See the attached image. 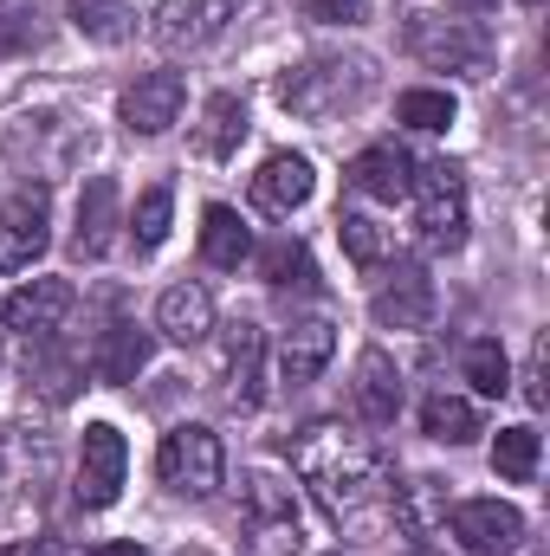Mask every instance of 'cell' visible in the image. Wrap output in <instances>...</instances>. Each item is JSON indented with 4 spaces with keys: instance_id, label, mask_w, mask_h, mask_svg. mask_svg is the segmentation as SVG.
Wrapping results in <instances>:
<instances>
[{
    "instance_id": "1",
    "label": "cell",
    "mask_w": 550,
    "mask_h": 556,
    "mask_svg": "<svg viewBox=\"0 0 550 556\" xmlns=\"http://www.w3.org/2000/svg\"><path fill=\"white\" fill-rule=\"evenodd\" d=\"M285 453H291V472L311 485V498L324 505V518L337 531H350L357 544L383 538L389 505H396V466L370 433H357L343 420H311V427L291 433Z\"/></svg>"
},
{
    "instance_id": "2",
    "label": "cell",
    "mask_w": 550,
    "mask_h": 556,
    "mask_svg": "<svg viewBox=\"0 0 550 556\" xmlns=\"http://www.w3.org/2000/svg\"><path fill=\"white\" fill-rule=\"evenodd\" d=\"M376 85V65L370 59H343V52H317L291 72H278V104L304 124H330L343 111H357Z\"/></svg>"
},
{
    "instance_id": "3",
    "label": "cell",
    "mask_w": 550,
    "mask_h": 556,
    "mask_svg": "<svg viewBox=\"0 0 550 556\" xmlns=\"http://www.w3.org/2000/svg\"><path fill=\"white\" fill-rule=\"evenodd\" d=\"M304 551V525H298V498L273 472H247L240 479V556H298Z\"/></svg>"
},
{
    "instance_id": "4",
    "label": "cell",
    "mask_w": 550,
    "mask_h": 556,
    "mask_svg": "<svg viewBox=\"0 0 550 556\" xmlns=\"http://www.w3.org/2000/svg\"><path fill=\"white\" fill-rule=\"evenodd\" d=\"M414 227L427 253H460L466 247V175L453 162H421L414 168Z\"/></svg>"
},
{
    "instance_id": "5",
    "label": "cell",
    "mask_w": 550,
    "mask_h": 556,
    "mask_svg": "<svg viewBox=\"0 0 550 556\" xmlns=\"http://www.w3.org/2000/svg\"><path fill=\"white\" fill-rule=\"evenodd\" d=\"M402 39H409V52L427 72H466V78H486V72H492V33H486L479 20L414 13Z\"/></svg>"
},
{
    "instance_id": "6",
    "label": "cell",
    "mask_w": 550,
    "mask_h": 556,
    "mask_svg": "<svg viewBox=\"0 0 550 556\" xmlns=\"http://www.w3.org/2000/svg\"><path fill=\"white\" fill-rule=\"evenodd\" d=\"M155 472H162L168 492L208 498V492L227 479V453H221V440H214L208 427H168L162 446H155Z\"/></svg>"
},
{
    "instance_id": "7",
    "label": "cell",
    "mask_w": 550,
    "mask_h": 556,
    "mask_svg": "<svg viewBox=\"0 0 550 556\" xmlns=\"http://www.w3.org/2000/svg\"><path fill=\"white\" fill-rule=\"evenodd\" d=\"M370 317L383 330H427L434 324V278H427V266L396 253V266H383L376 291H370Z\"/></svg>"
},
{
    "instance_id": "8",
    "label": "cell",
    "mask_w": 550,
    "mask_h": 556,
    "mask_svg": "<svg viewBox=\"0 0 550 556\" xmlns=\"http://www.w3.org/2000/svg\"><path fill=\"white\" fill-rule=\"evenodd\" d=\"M124 472H130V446H124V433H117L111 420H91L85 440H78V485H72L78 505H91V511L117 505Z\"/></svg>"
},
{
    "instance_id": "9",
    "label": "cell",
    "mask_w": 550,
    "mask_h": 556,
    "mask_svg": "<svg viewBox=\"0 0 550 556\" xmlns=\"http://www.w3.org/2000/svg\"><path fill=\"white\" fill-rule=\"evenodd\" d=\"M440 525L460 538V551H473V556H505V551H518V538H525V511L499 505V498H460V505H447Z\"/></svg>"
},
{
    "instance_id": "10",
    "label": "cell",
    "mask_w": 550,
    "mask_h": 556,
    "mask_svg": "<svg viewBox=\"0 0 550 556\" xmlns=\"http://www.w3.org/2000/svg\"><path fill=\"white\" fill-rule=\"evenodd\" d=\"M52 227V207H46V188H20L0 201V273H26L39 253H46V233Z\"/></svg>"
},
{
    "instance_id": "11",
    "label": "cell",
    "mask_w": 550,
    "mask_h": 556,
    "mask_svg": "<svg viewBox=\"0 0 550 556\" xmlns=\"http://www.w3.org/2000/svg\"><path fill=\"white\" fill-rule=\"evenodd\" d=\"M234 7H240V0H162L149 33H155V46H168V52H201V46H214V39L227 33Z\"/></svg>"
},
{
    "instance_id": "12",
    "label": "cell",
    "mask_w": 550,
    "mask_h": 556,
    "mask_svg": "<svg viewBox=\"0 0 550 556\" xmlns=\"http://www.w3.org/2000/svg\"><path fill=\"white\" fill-rule=\"evenodd\" d=\"M260 369H266V330L247 324V317L227 324V337H221V395H227L234 408H260V402H266Z\"/></svg>"
},
{
    "instance_id": "13",
    "label": "cell",
    "mask_w": 550,
    "mask_h": 556,
    "mask_svg": "<svg viewBox=\"0 0 550 556\" xmlns=\"http://www.w3.org/2000/svg\"><path fill=\"white\" fill-rule=\"evenodd\" d=\"M72 278H33V285H20L7 304H0V324L7 330H20L26 343H39V337H59V324H65V311H72Z\"/></svg>"
},
{
    "instance_id": "14",
    "label": "cell",
    "mask_w": 550,
    "mask_h": 556,
    "mask_svg": "<svg viewBox=\"0 0 550 556\" xmlns=\"http://www.w3.org/2000/svg\"><path fill=\"white\" fill-rule=\"evenodd\" d=\"M117 207H124L117 181H111V175H91L85 194H78V220H72V260L98 266V260L117 247Z\"/></svg>"
},
{
    "instance_id": "15",
    "label": "cell",
    "mask_w": 550,
    "mask_h": 556,
    "mask_svg": "<svg viewBox=\"0 0 550 556\" xmlns=\"http://www.w3.org/2000/svg\"><path fill=\"white\" fill-rule=\"evenodd\" d=\"M350 408H357L363 427H396V415H402V369H396L389 350H363V356H357Z\"/></svg>"
},
{
    "instance_id": "16",
    "label": "cell",
    "mask_w": 550,
    "mask_h": 556,
    "mask_svg": "<svg viewBox=\"0 0 550 556\" xmlns=\"http://www.w3.org/2000/svg\"><path fill=\"white\" fill-rule=\"evenodd\" d=\"M343 175H350V188H357V194H370V201H389V207H396V201H409V188H414V155L402 149V142H370Z\"/></svg>"
},
{
    "instance_id": "17",
    "label": "cell",
    "mask_w": 550,
    "mask_h": 556,
    "mask_svg": "<svg viewBox=\"0 0 550 556\" xmlns=\"http://www.w3.org/2000/svg\"><path fill=\"white\" fill-rule=\"evenodd\" d=\"M311 188H317V181H311V162L278 149V155L260 162V175H253V207L273 214V220H291V214L311 201Z\"/></svg>"
},
{
    "instance_id": "18",
    "label": "cell",
    "mask_w": 550,
    "mask_h": 556,
    "mask_svg": "<svg viewBox=\"0 0 550 556\" xmlns=\"http://www.w3.org/2000/svg\"><path fill=\"white\" fill-rule=\"evenodd\" d=\"M330 356H337V324H330V317H304V324H291V330L278 337V376H285L291 389L317 382Z\"/></svg>"
},
{
    "instance_id": "19",
    "label": "cell",
    "mask_w": 550,
    "mask_h": 556,
    "mask_svg": "<svg viewBox=\"0 0 550 556\" xmlns=\"http://www.w3.org/2000/svg\"><path fill=\"white\" fill-rule=\"evenodd\" d=\"M182 98H188L182 72H149V78H137V85L124 91V124H130L137 137H162V130L182 117Z\"/></svg>"
},
{
    "instance_id": "20",
    "label": "cell",
    "mask_w": 550,
    "mask_h": 556,
    "mask_svg": "<svg viewBox=\"0 0 550 556\" xmlns=\"http://www.w3.org/2000/svg\"><path fill=\"white\" fill-rule=\"evenodd\" d=\"M155 330L168 337V343H201L208 330H214V298L195 285V278H182V285H168L162 298H155Z\"/></svg>"
},
{
    "instance_id": "21",
    "label": "cell",
    "mask_w": 550,
    "mask_h": 556,
    "mask_svg": "<svg viewBox=\"0 0 550 556\" xmlns=\"http://www.w3.org/2000/svg\"><path fill=\"white\" fill-rule=\"evenodd\" d=\"M149 350H155V337H149V330H137L130 317H117V324L98 337L91 369H98V382H137L142 369H149Z\"/></svg>"
},
{
    "instance_id": "22",
    "label": "cell",
    "mask_w": 550,
    "mask_h": 556,
    "mask_svg": "<svg viewBox=\"0 0 550 556\" xmlns=\"http://www.w3.org/2000/svg\"><path fill=\"white\" fill-rule=\"evenodd\" d=\"M201 260L214 266V273H240L247 260H253V233H247V220L234 214V207H208L201 214Z\"/></svg>"
},
{
    "instance_id": "23",
    "label": "cell",
    "mask_w": 550,
    "mask_h": 556,
    "mask_svg": "<svg viewBox=\"0 0 550 556\" xmlns=\"http://www.w3.org/2000/svg\"><path fill=\"white\" fill-rule=\"evenodd\" d=\"M247 130H253V124H247V104H240L234 91H214V98H208V111H201L195 149H201L208 162H227V155L247 142Z\"/></svg>"
},
{
    "instance_id": "24",
    "label": "cell",
    "mask_w": 550,
    "mask_h": 556,
    "mask_svg": "<svg viewBox=\"0 0 550 556\" xmlns=\"http://www.w3.org/2000/svg\"><path fill=\"white\" fill-rule=\"evenodd\" d=\"M447 518V498H440V479H409V485H396V505H389V525L402 531V538H427L434 525Z\"/></svg>"
},
{
    "instance_id": "25",
    "label": "cell",
    "mask_w": 550,
    "mask_h": 556,
    "mask_svg": "<svg viewBox=\"0 0 550 556\" xmlns=\"http://www.w3.org/2000/svg\"><path fill=\"white\" fill-rule=\"evenodd\" d=\"M253 260H260V278L273 291H317V266H311V247L304 240H273Z\"/></svg>"
},
{
    "instance_id": "26",
    "label": "cell",
    "mask_w": 550,
    "mask_h": 556,
    "mask_svg": "<svg viewBox=\"0 0 550 556\" xmlns=\"http://www.w3.org/2000/svg\"><path fill=\"white\" fill-rule=\"evenodd\" d=\"M72 26L98 46H124V39H137V7L130 0H72Z\"/></svg>"
},
{
    "instance_id": "27",
    "label": "cell",
    "mask_w": 550,
    "mask_h": 556,
    "mask_svg": "<svg viewBox=\"0 0 550 556\" xmlns=\"http://www.w3.org/2000/svg\"><path fill=\"white\" fill-rule=\"evenodd\" d=\"M421 433L440 440V446H466V440L479 433V415H473V402H460V395H427V402H421Z\"/></svg>"
},
{
    "instance_id": "28",
    "label": "cell",
    "mask_w": 550,
    "mask_h": 556,
    "mask_svg": "<svg viewBox=\"0 0 550 556\" xmlns=\"http://www.w3.org/2000/svg\"><path fill=\"white\" fill-rule=\"evenodd\" d=\"M460 369H466V382H473V395H486V402H499V395L512 389V363H505V350H499V337H479V343H466V356H460Z\"/></svg>"
},
{
    "instance_id": "29",
    "label": "cell",
    "mask_w": 550,
    "mask_h": 556,
    "mask_svg": "<svg viewBox=\"0 0 550 556\" xmlns=\"http://www.w3.org/2000/svg\"><path fill=\"white\" fill-rule=\"evenodd\" d=\"M492 472L512 479V485H532V479H538V427H499V440H492Z\"/></svg>"
},
{
    "instance_id": "30",
    "label": "cell",
    "mask_w": 550,
    "mask_h": 556,
    "mask_svg": "<svg viewBox=\"0 0 550 556\" xmlns=\"http://www.w3.org/2000/svg\"><path fill=\"white\" fill-rule=\"evenodd\" d=\"M46 39V7L39 0H0V59H20Z\"/></svg>"
},
{
    "instance_id": "31",
    "label": "cell",
    "mask_w": 550,
    "mask_h": 556,
    "mask_svg": "<svg viewBox=\"0 0 550 556\" xmlns=\"http://www.w3.org/2000/svg\"><path fill=\"white\" fill-rule=\"evenodd\" d=\"M337 240H343V253H350L363 273H376V266L389 260V233H383L370 214H337Z\"/></svg>"
},
{
    "instance_id": "32",
    "label": "cell",
    "mask_w": 550,
    "mask_h": 556,
    "mask_svg": "<svg viewBox=\"0 0 550 556\" xmlns=\"http://www.w3.org/2000/svg\"><path fill=\"white\" fill-rule=\"evenodd\" d=\"M396 117H402L409 130H427V137H434V130H447V124H453V98H447V91L414 85V91L396 98Z\"/></svg>"
},
{
    "instance_id": "33",
    "label": "cell",
    "mask_w": 550,
    "mask_h": 556,
    "mask_svg": "<svg viewBox=\"0 0 550 556\" xmlns=\"http://www.w3.org/2000/svg\"><path fill=\"white\" fill-rule=\"evenodd\" d=\"M168 214H175V194H168L162 181L137 194V220H130V233H137V247H142V253H155V247L168 240Z\"/></svg>"
},
{
    "instance_id": "34",
    "label": "cell",
    "mask_w": 550,
    "mask_h": 556,
    "mask_svg": "<svg viewBox=\"0 0 550 556\" xmlns=\"http://www.w3.org/2000/svg\"><path fill=\"white\" fill-rule=\"evenodd\" d=\"M311 20H324V26H357V20H363V0H311Z\"/></svg>"
},
{
    "instance_id": "35",
    "label": "cell",
    "mask_w": 550,
    "mask_h": 556,
    "mask_svg": "<svg viewBox=\"0 0 550 556\" xmlns=\"http://www.w3.org/2000/svg\"><path fill=\"white\" fill-rule=\"evenodd\" d=\"M525 402H532V408H550V389H545V337H538L532 369H525Z\"/></svg>"
},
{
    "instance_id": "36",
    "label": "cell",
    "mask_w": 550,
    "mask_h": 556,
    "mask_svg": "<svg viewBox=\"0 0 550 556\" xmlns=\"http://www.w3.org/2000/svg\"><path fill=\"white\" fill-rule=\"evenodd\" d=\"M0 556H65V544L59 538H26V544H7Z\"/></svg>"
},
{
    "instance_id": "37",
    "label": "cell",
    "mask_w": 550,
    "mask_h": 556,
    "mask_svg": "<svg viewBox=\"0 0 550 556\" xmlns=\"http://www.w3.org/2000/svg\"><path fill=\"white\" fill-rule=\"evenodd\" d=\"M91 556H149V551H142V544H98Z\"/></svg>"
},
{
    "instance_id": "38",
    "label": "cell",
    "mask_w": 550,
    "mask_h": 556,
    "mask_svg": "<svg viewBox=\"0 0 550 556\" xmlns=\"http://www.w3.org/2000/svg\"><path fill=\"white\" fill-rule=\"evenodd\" d=\"M460 13H486V7H499V0H453Z\"/></svg>"
},
{
    "instance_id": "39",
    "label": "cell",
    "mask_w": 550,
    "mask_h": 556,
    "mask_svg": "<svg viewBox=\"0 0 550 556\" xmlns=\"http://www.w3.org/2000/svg\"><path fill=\"white\" fill-rule=\"evenodd\" d=\"M409 556H440V551H427V544H414V551Z\"/></svg>"
},
{
    "instance_id": "40",
    "label": "cell",
    "mask_w": 550,
    "mask_h": 556,
    "mask_svg": "<svg viewBox=\"0 0 550 556\" xmlns=\"http://www.w3.org/2000/svg\"><path fill=\"white\" fill-rule=\"evenodd\" d=\"M0 466H7V433H0Z\"/></svg>"
},
{
    "instance_id": "41",
    "label": "cell",
    "mask_w": 550,
    "mask_h": 556,
    "mask_svg": "<svg viewBox=\"0 0 550 556\" xmlns=\"http://www.w3.org/2000/svg\"><path fill=\"white\" fill-rule=\"evenodd\" d=\"M525 7H538V0H525Z\"/></svg>"
},
{
    "instance_id": "42",
    "label": "cell",
    "mask_w": 550,
    "mask_h": 556,
    "mask_svg": "<svg viewBox=\"0 0 550 556\" xmlns=\"http://www.w3.org/2000/svg\"><path fill=\"white\" fill-rule=\"evenodd\" d=\"M330 556H343V551H330Z\"/></svg>"
}]
</instances>
